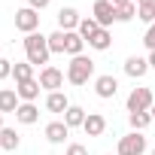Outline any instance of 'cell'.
<instances>
[{
  "label": "cell",
  "instance_id": "d6986e66",
  "mask_svg": "<svg viewBox=\"0 0 155 155\" xmlns=\"http://www.w3.org/2000/svg\"><path fill=\"white\" fill-rule=\"evenodd\" d=\"M18 143H21V137H18V131H15V128H3V131H0V149L15 152V149H18Z\"/></svg>",
  "mask_w": 155,
  "mask_h": 155
},
{
  "label": "cell",
  "instance_id": "484cf974",
  "mask_svg": "<svg viewBox=\"0 0 155 155\" xmlns=\"http://www.w3.org/2000/svg\"><path fill=\"white\" fill-rule=\"evenodd\" d=\"M137 18L146 25H155V6H137Z\"/></svg>",
  "mask_w": 155,
  "mask_h": 155
},
{
  "label": "cell",
  "instance_id": "8fae6325",
  "mask_svg": "<svg viewBox=\"0 0 155 155\" xmlns=\"http://www.w3.org/2000/svg\"><path fill=\"white\" fill-rule=\"evenodd\" d=\"M40 79H28V82H18L15 85V91H18V101L21 104H34L37 97H40Z\"/></svg>",
  "mask_w": 155,
  "mask_h": 155
},
{
  "label": "cell",
  "instance_id": "30bf717a",
  "mask_svg": "<svg viewBox=\"0 0 155 155\" xmlns=\"http://www.w3.org/2000/svg\"><path fill=\"white\" fill-rule=\"evenodd\" d=\"M125 73L131 76V79H143V76L149 73V58H140V55H131L125 61Z\"/></svg>",
  "mask_w": 155,
  "mask_h": 155
},
{
  "label": "cell",
  "instance_id": "ffe728a7",
  "mask_svg": "<svg viewBox=\"0 0 155 155\" xmlns=\"http://www.w3.org/2000/svg\"><path fill=\"white\" fill-rule=\"evenodd\" d=\"M12 79H15V85L18 82H28V79H37V76H34V64H28V61L12 64Z\"/></svg>",
  "mask_w": 155,
  "mask_h": 155
},
{
  "label": "cell",
  "instance_id": "7402d4cb",
  "mask_svg": "<svg viewBox=\"0 0 155 155\" xmlns=\"http://www.w3.org/2000/svg\"><path fill=\"white\" fill-rule=\"evenodd\" d=\"M49 52H52V55H64V52H67V34H64V31L49 34Z\"/></svg>",
  "mask_w": 155,
  "mask_h": 155
},
{
  "label": "cell",
  "instance_id": "2e32d148",
  "mask_svg": "<svg viewBox=\"0 0 155 155\" xmlns=\"http://www.w3.org/2000/svg\"><path fill=\"white\" fill-rule=\"evenodd\" d=\"M15 122H21V125H37V122H40L37 104H21V107L15 110Z\"/></svg>",
  "mask_w": 155,
  "mask_h": 155
},
{
  "label": "cell",
  "instance_id": "52a82bcc",
  "mask_svg": "<svg viewBox=\"0 0 155 155\" xmlns=\"http://www.w3.org/2000/svg\"><path fill=\"white\" fill-rule=\"evenodd\" d=\"M116 91H119V79H116L113 73L94 76V94H97L101 101H113V97H116Z\"/></svg>",
  "mask_w": 155,
  "mask_h": 155
},
{
  "label": "cell",
  "instance_id": "44dd1931",
  "mask_svg": "<svg viewBox=\"0 0 155 155\" xmlns=\"http://www.w3.org/2000/svg\"><path fill=\"white\" fill-rule=\"evenodd\" d=\"M67 34V55L70 58H76V55H82V49H85V40L76 34V31H64Z\"/></svg>",
  "mask_w": 155,
  "mask_h": 155
},
{
  "label": "cell",
  "instance_id": "ba28073f",
  "mask_svg": "<svg viewBox=\"0 0 155 155\" xmlns=\"http://www.w3.org/2000/svg\"><path fill=\"white\" fill-rule=\"evenodd\" d=\"M91 18L101 25V28H110L116 21V6L110 3V0H94V6H91Z\"/></svg>",
  "mask_w": 155,
  "mask_h": 155
},
{
  "label": "cell",
  "instance_id": "f1b7e54d",
  "mask_svg": "<svg viewBox=\"0 0 155 155\" xmlns=\"http://www.w3.org/2000/svg\"><path fill=\"white\" fill-rule=\"evenodd\" d=\"M67 155H88V146H82V143H70V146H67Z\"/></svg>",
  "mask_w": 155,
  "mask_h": 155
},
{
  "label": "cell",
  "instance_id": "6da1fadb",
  "mask_svg": "<svg viewBox=\"0 0 155 155\" xmlns=\"http://www.w3.org/2000/svg\"><path fill=\"white\" fill-rule=\"evenodd\" d=\"M25 55H28V64H34V67H49V58H52V52H49V37H43V34H28L25 37Z\"/></svg>",
  "mask_w": 155,
  "mask_h": 155
},
{
  "label": "cell",
  "instance_id": "d4e9b609",
  "mask_svg": "<svg viewBox=\"0 0 155 155\" xmlns=\"http://www.w3.org/2000/svg\"><path fill=\"white\" fill-rule=\"evenodd\" d=\"M137 15V3H125V6H116V21H131Z\"/></svg>",
  "mask_w": 155,
  "mask_h": 155
},
{
  "label": "cell",
  "instance_id": "cb8c5ba5",
  "mask_svg": "<svg viewBox=\"0 0 155 155\" xmlns=\"http://www.w3.org/2000/svg\"><path fill=\"white\" fill-rule=\"evenodd\" d=\"M97 31H101V25H97V21H94L91 15H88V18H82V21H79V28H76V34H79V37H82L85 43H88V40H91V37H94Z\"/></svg>",
  "mask_w": 155,
  "mask_h": 155
},
{
  "label": "cell",
  "instance_id": "e575fe53",
  "mask_svg": "<svg viewBox=\"0 0 155 155\" xmlns=\"http://www.w3.org/2000/svg\"><path fill=\"white\" fill-rule=\"evenodd\" d=\"M149 113H152V119H155V104H152V110H149Z\"/></svg>",
  "mask_w": 155,
  "mask_h": 155
},
{
  "label": "cell",
  "instance_id": "4fadbf2b",
  "mask_svg": "<svg viewBox=\"0 0 155 155\" xmlns=\"http://www.w3.org/2000/svg\"><path fill=\"white\" fill-rule=\"evenodd\" d=\"M82 131H85L88 137H101V134L107 131V119H104L101 113H88V116H85V125H82Z\"/></svg>",
  "mask_w": 155,
  "mask_h": 155
},
{
  "label": "cell",
  "instance_id": "8992f818",
  "mask_svg": "<svg viewBox=\"0 0 155 155\" xmlns=\"http://www.w3.org/2000/svg\"><path fill=\"white\" fill-rule=\"evenodd\" d=\"M37 28H40V12H37V9L25 6V9L15 12V31H21V34L28 37V34H37Z\"/></svg>",
  "mask_w": 155,
  "mask_h": 155
},
{
  "label": "cell",
  "instance_id": "9a60e30c",
  "mask_svg": "<svg viewBox=\"0 0 155 155\" xmlns=\"http://www.w3.org/2000/svg\"><path fill=\"white\" fill-rule=\"evenodd\" d=\"M46 110H49V113H67V110H70L67 94H64V91H52V94H46Z\"/></svg>",
  "mask_w": 155,
  "mask_h": 155
},
{
  "label": "cell",
  "instance_id": "8d00e7d4",
  "mask_svg": "<svg viewBox=\"0 0 155 155\" xmlns=\"http://www.w3.org/2000/svg\"><path fill=\"white\" fill-rule=\"evenodd\" d=\"M152 155H155V149H152Z\"/></svg>",
  "mask_w": 155,
  "mask_h": 155
},
{
  "label": "cell",
  "instance_id": "5b68a950",
  "mask_svg": "<svg viewBox=\"0 0 155 155\" xmlns=\"http://www.w3.org/2000/svg\"><path fill=\"white\" fill-rule=\"evenodd\" d=\"M37 79H40V85H43V88L52 94V91H61V88H64V79H67V73L49 64V67H43V70H40V76H37Z\"/></svg>",
  "mask_w": 155,
  "mask_h": 155
},
{
  "label": "cell",
  "instance_id": "603a6c76",
  "mask_svg": "<svg viewBox=\"0 0 155 155\" xmlns=\"http://www.w3.org/2000/svg\"><path fill=\"white\" fill-rule=\"evenodd\" d=\"M128 122H131V131H146L155 119L152 113H128Z\"/></svg>",
  "mask_w": 155,
  "mask_h": 155
},
{
  "label": "cell",
  "instance_id": "83f0119b",
  "mask_svg": "<svg viewBox=\"0 0 155 155\" xmlns=\"http://www.w3.org/2000/svg\"><path fill=\"white\" fill-rule=\"evenodd\" d=\"M9 76H12V61L0 58V79H9Z\"/></svg>",
  "mask_w": 155,
  "mask_h": 155
},
{
  "label": "cell",
  "instance_id": "7a4b0ae2",
  "mask_svg": "<svg viewBox=\"0 0 155 155\" xmlns=\"http://www.w3.org/2000/svg\"><path fill=\"white\" fill-rule=\"evenodd\" d=\"M88 79H94V61L88 55H76L67 64V82L70 85H85Z\"/></svg>",
  "mask_w": 155,
  "mask_h": 155
},
{
  "label": "cell",
  "instance_id": "277c9868",
  "mask_svg": "<svg viewBox=\"0 0 155 155\" xmlns=\"http://www.w3.org/2000/svg\"><path fill=\"white\" fill-rule=\"evenodd\" d=\"M128 113H149L152 110V104H155V97H152V88H134L131 94H128Z\"/></svg>",
  "mask_w": 155,
  "mask_h": 155
},
{
  "label": "cell",
  "instance_id": "ac0fdd59",
  "mask_svg": "<svg viewBox=\"0 0 155 155\" xmlns=\"http://www.w3.org/2000/svg\"><path fill=\"white\" fill-rule=\"evenodd\" d=\"M88 46H91L94 52H107V49L113 46V34H110V28H101V31L88 40Z\"/></svg>",
  "mask_w": 155,
  "mask_h": 155
},
{
  "label": "cell",
  "instance_id": "4316f807",
  "mask_svg": "<svg viewBox=\"0 0 155 155\" xmlns=\"http://www.w3.org/2000/svg\"><path fill=\"white\" fill-rule=\"evenodd\" d=\"M143 46H146L149 52H155V25H149V28H146V37H143Z\"/></svg>",
  "mask_w": 155,
  "mask_h": 155
},
{
  "label": "cell",
  "instance_id": "5bb4252c",
  "mask_svg": "<svg viewBox=\"0 0 155 155\" xmlns=\"http://www.w3.org/2000/svg\"><path fill=\"white\" fill-rule=\"evenodd\" d=\"M21 107V101H18V91L15 88H0V113H15Z\"/></svg>",
  "mask_w": 155,
  "mask_h": 155
},
{
  "label": "cell",
  "instance_id": "d6a6232c",
  "mask_svg": "<svg viewBox=\"0 0 155 155\" xmlns=\"http://www.w3.org/2000/svg\"><path fill=\"white\" fill-rule=\"evenodd\" d=\"M149 67L155 70V52H149Z\"/></svg>",
  "mask_w": 155,
  "mask_h": 155
},
{
  "label": "cell",
  "instance_id": "7c38bea8",
  "mask_svg": "<svg viewBox=\"0 0 155 155\" xmlns=\"http://www.w3.org/2000/svg\"><path fill=\"white\" fill-rule=\"evenodd\" d=\"M67 137H70V128L64 125V119H55V122L46 125V140L49 143H64Z\"/></svg>",
  "mask_w": 155,
  "mask_h": 155
},
{
  "label": "cell",
  "instance_id": "836d02e7",
  "mask_svg": "<svg viewBox=\"0 0 155 155\" xmlns=\"http://www.w3.org/2000/svg\"><path fill=\"white\" fill-rule=\"evenodd\" d=\"M3 128H6V125H3V113H0V131H3Z\"/></svg>",
  "mask_w": 155,
  "mask_h": 155
},
{
  "label": "cell",
  "instance_id": "e0dca14e",
  "mask_svg": "<svg viewBox=\"0 0 155 155\" xmlns=\"http://www.w3.org/2000/svg\"><path fill=\"white\" fill-rule=\"evenodd\" d=\"M85 116H88V113H85L82 107L70 104V110L64 113V125H67V128H82V125H85Z\"/></svg>",
  "mask_w": 155,
  "mask_h": 155
},
{
  "label": "cell",
  "instance_id": "3957f363",
  "mask_svg": "<svg viewBox=\"0 0 155 155\" xmlns=\"http://www.w3.org/2000/svg\"><path fill=\"white\" fill-rule=\"evenodd\" d=\"M143 152H146V137H143V131H131V134L119 137L116 155H143Z\"/></svg>",
  "mask_w": 155,
  "mask_h": 155
},
{
  "label": "cell",
  "instance_id": "9c48e42d",
  "mask_svg": "<svg viewBox=\"0 0 155 155\" xmlns=\"http://www.w3.org/2000/svg\"><path fill=\"white\" fill-rule=\"evenodd\" d=\"M79 21H82V15L76 12L73 6L58 9V31H76V28H79Z\"/></svg>",
  "mask_w": 155,
  "mask_h": 155
},
{
  "label": "cell",
  "instance_id": "f546056e",
  "mask_svg": "<svg viewBox=\"0 0 155 155\" xmlns=\"http://www.w3.org/2000/svg\"><path fill=\"white\" fill-rule=\"evenodd\" d=\"M49 3H52V0H28V6H31V9H37V12H40V9H46Z\"/></svg>",
  "mask_w": 155,
  "mask_h": 155
},
{
  "label": "cell",
  "instance_id": "4dcf8cb0",
  "mask_svg": "<svg viewBox=\"0 0 155 155\" xmlns=\"http://www.w3.org/2000/svg\"><path fill=\"white\" fill-rule=\"evenodd\" d=\"M137 6H155V0H134Z\"/></svg>",
  "mask_w": 155,
  "mask_h": 155
},
{
  "label": "cell",
  "instance_id": "d590c367",
  "mask_svg": "<svg viewBox=\"0 0 155 155\" xmlns=\"http://www.w3.org/2000/svg\"><path fill=\"white\" fill-rule=\"evenodd\" d=\"M107 155H113V152H107Z\"/></svg>",
  "mask_w": 155,
  "mask_h": 155
},
{
  "label": "cell",
  "instance_id": "1f68e13d",
  "mask_svg": "<svg viewBox=\"0 0 155 155\" xmlns=\"http://www.w3.org/2000/svg\"><path fill=\"white\" fill-rule=\"evenodd\" d=\"M113 6H125V3H134V0H110Z\"/></svg>",
  "mask_w": 155,
  "mask_h": 155
}]
</instances>
